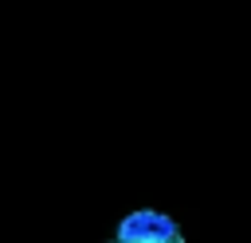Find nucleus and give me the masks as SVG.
<instances>
[{"instance_id":"nucleus-1","label":"nucleus","mask_w":251,"mask_h":243,"mask_svg":"<svg viewBox=\"0 0 251 243\" xmlns=\"http://www.w3.org/2000/svg\"><path fill=\"white\" fill-rule=\"evenodd\" d=\"M106 243H184V231L169 212L137 208V212L118 219V227Z\"/></svg>"}]
</instances>
